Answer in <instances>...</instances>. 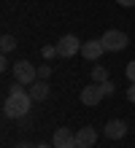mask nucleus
Masks as SVG:
<instances>
[{"mask_svg":"<svg viewBox=\"0 0 135 148\" xmlns=\"http://www.w3.org/2000/svg\"><path fill=\"white\" fill-rule=\"evenodd\" d=\"M33 97H30V92L24 89V86L19 84V81H14L11 86L6 89V100H3V116L6 119H24L27 113H30V108H33Z\"/></svg>","mask_w":135,"mask_h":148,"instance_id":"nucleus-1","label":"nucleus"},{"mask_svg":"<svg viewBox=\"0 0 135 148\" xmlns=\"http://www.w3.org/2000/svg\"><path fill=\"white\" fill-rule=\"evenodd\" d=\"M11 73H14V81H19L22 86H30V84L38 81V70H35V65H33V62H27V59L14 62Z\"/></svg>","mask_w":135,"mask_h":148,"instance_id":"nucleus-2","label":"nucleus"},{"mask_svg":"<svg viewBox=\"0 0 135 148\" xmlns=\"http://www.w3.org/2000/svg\"><path fill=\"white\" fill-rule=\"evenodd\" d=\"M100 40H103L105 51H122V49H127V43H130L127 32H122V30H105Z\"/></svg>","mask_w":135,"mask_h":148,"instance_id":"nucleus-3","label":"nucleus"},{"mask_svg":"<svg viewBox=\"0 0 135 148\" xmlns=\"http://www.w3.org/2000/svg\"><path fill=\"white\" fill-rule=\"evenodd\" d=\"M78 51H81V40H78L76 35H62V38H60V43H57V54H60V57L70 59V57H76Z\"/></svg>","mask_w":135,"mask_h":148,"instance_id":"nucleus-4","label":"nucleus"},{"mask_svg":"<svg viewBox=\"0 0 135 148\" xmlns=\"http://www.w3.org/2000/svg\"><path fill=\"white\" fill-rule=\"evenodd\" d=\"M51 145H54V148H78V143H76V132H70L68 127H60V129H54Z\"/></svg>","mask_w":135,"mask_h":148,"instance_id":"nucleus-5","label":"nucleus"},{"mask_svg":"<svg viewBox=\"0 0 135 148\" xmlns=\"http://www.w3.org/2000/svg\"><path fill=\"white\" fill-rule=\"evenodd\" d=\"M103 51H105V46H103V40H100V38H92V40H84V43H81V57L89 59V62L100 59V57H103Z\"/></svg>","mask_w":135,"mask_h":148,"instance_id":"nucleus-6","label":"nucleus"},{"mask_svg":"<svg viewBox=\"0 0 135 148\" xmlns=\"http://www.w3.org/2000/svg\"><path fill=\"white\" fill-rule=\"evenodd\" d=\"M103 135L108 137V140H122V137L127 135V121H122V119H111V121L103 127Z\"/></svg>","mask_w":135,"mask_h":148,"instance_id":"nucleus-7","label":"nucleus"},{"mask_svg":"<svg viewBox=\"0 0 135 148\" xmlns=\"http://www.w3.org/2000/svg\"><path fill=\"white\" fill-rule=\"evenodd\" d=\"M81 102H84L87 108H95V105H100L103 102V92H100V86L97 84H89L81 89Z\"/></svg>","mask_w":135,"mask_h":148,"instance_id":"nucleus-8","label":"nucleus"},{"mask_svg":"<svg viewBox=\"0 0 135 148\" xmlns=\"http://www.w3.org/2000/svg\"><path fill=\"white\" fill-rule=\"evenodd\" d=\"M76 143H78V148H92L97 143V129L95 127H81L76 132Z\"/></svg>","mask_w":135,"mask_h":148,"instance_id":"nucleus-9","label":"nucleus"},{"mask_svg":"<svg viewBox=\"0 0 135 148\" xmlns=\"http://www.w3.org/2000/svg\"><path fill=\"white\" fill-rule=\"evenodd\" d=\"M27 92H30V97H33L35 102L46 100V97H49V84H46V78H38L35 84H30V86H27Z\"/></svg>","mask_w":135,"mask_h":148,"instance_id":"nucleus-10","label":"nucleus"},{"mask_svg":"<svg viewBox=\"0 0 135 148\" xmlns=\"http://www.w3.org/2000/svg\"><path fill=\"white\" fill-rule=\"evenodd\" d=\"M0 49H3V54H11V51L16 49V38L14 35H3L0 38Z\"/></svg>","mask_w":135,"mask_h":148,"instance_id":"nucleus-11","label":"nucleus"},{"mask_svg":"<svg viewBox=\"0 0 135 148\" xmlns=\"http://www.w3.org/2000/svg\"><path fill=\"white\" fill-rule=\"evenodd\" d=\"M92 81H95V84L108 81V70H105L103 65H95V67H92Z\"/></svg>","mask_w":135,"mask_h":148,"instance_id":"nucleus-12","label":"nucleus"},{"mask_svg":"<svg viewBox=\"0 0 135 148\" xmlns=\"http://www.w3.org/2000/svg\"><path fill=\"white\" fill-rule=\"evenodd\" d=\"M41 54H43V59H54V57H60V54H57V46H43V49H41Z\"/></svg>","mask_w":135,"mask_h":148,"instance_id":"nucleus-13","label":"nucleus"},{"mask_svg":"<svg viewBox=\"0 0 135 148\" xmlns=\"http://www.w3.org/2000/svg\"><path fill=\"white\" fill-rule=\"evenodd\" d=\"M97 86H100V92H103V97H108V94H114V89H116V86H114L111 81H103V84H97Z\"/></svg>","mask_w":135,"mask_h":148,"instance_id":"nucleus-14","label":"nucleus"},{"mask_svg":"<svg viewBox=\"0 0 135 148\" xmlns=\"http://www.w3.org/2000/svg\"><path fill=\"white\" fill-rule=\"evenodd\" d=\"M124 75H127V81H130V84H135V59H132L127 67H124Z\"/></svg>","mask_w":135,"mask_h":148,"instance_id":"nucleus-15","label":"nucleus"},{"mask_svg":"<svg viewBox=\"0 0 135 148\" xmlns=\"http://www.w3.org/2000/svg\"><path fill=\"white\" fill-rule=\"evenodd\" d=\"M51 75V65H38V78H49Z\"/></svg>","mask_w":135,"mask_h":148,"instance_id":"nucleus-16","label":"nucleus"},{"mask_svg":"<svg viewBox=\"0 0 135 148\" xmlns=\"http://www.w3.org/2000/svg\"><path fill=\"white\" fill-rule=\"evenodd\" d=\"M8 67H14V65L8 62V54H3V59H0V70H8Z\"/></svg>","mask_w":135,"mask_h":148,"instance_id":"nucleus-17","label":"nucleus"},{"mask_svg":"<svg viewBox=\"0 0 135 148\" xmlns=\"http://www.w3.org/2000/svg\"><path fill=\"white\" fill-rule=\"evenodd\" d=\"M127 100H130V102H135V84H130V86H127Z\"/></svg>","mask_w":135,"mask_h":148,"instance_id":"nucleus-18","label":"nucleus"},{"mask_svg":"<svg viewBox=\"0 0 135 148\" xmlns=\"http://www.w3.org/2000/svg\"><path fill=\"white\" fill-rule=\"evenodd\" d=\"M116 3L124 5V8H132V5H135V0H116Z\"/></svg>","mask_w":135,"mask_h":148,"instance_id":"nucleus-19","label":"nucleus"},{"mask_svg":"<svg viewBox=\"0 0 135 148\" xmlns=\"http://www.w3.org/2000/svg\"><path fill=\"white\" fill-rule=\"evenodd\" d=\"M33 148H54V145H46V143H38V145H33Z\"/></svg>","mask_w":135,"mask_h":148,"instance_id":"nucleus-20","label":"nucleus"},{"mask_svg":"<svg viewBox=\"0 0 135 148\" xmlns=\"http://www.w3.org/2000/svg\"><path fill=\"white\" fill-rule=\"evenodd\" d=\"M14 148H33L30 143H22V145H14Z\"/></svg>","mask_w":135,"mask_h":148,"instance_id":"nucleus-21","label":"nucleus"}]
</instances>
